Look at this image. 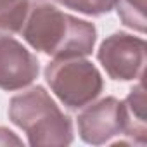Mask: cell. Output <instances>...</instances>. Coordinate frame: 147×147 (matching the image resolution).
<instances>
[{
  "label": "cell",
  "instance_id": "6da1fadb",
  "mask_svg": "<svg viewBox=\"0 0 147 147\" xmlns=\"http://www.w3.org/2000/svg\"><path fill=\"white\" fill-rule=\"evenodd\" d=\"M19 33L30 47L52 59L87 57L97 42L94 23L66 14L50 4L30 7Z\"/></svg>",
  "mask_w": 147,
  "mask_h": 147
},
{
  "label": "cell",
  "instance_id": "7a4b0ae2",
  "mask_svg": "<svg viewBox=\"0 0 147 147\" xmlns=\"http://www.w3.org/2000/svg\"><path fill=\"white\" fill-rule=\"evenodd\" d=\"M9 119L26 133L31 147H66L75 137L69 116L40 85L11 99Z\"/></svg>",
  "mask_w": 147,
  "mask_h": 147
},
{
  "label": "cell",
  "instance_id": "3957f363",
  "mask_svg": "<svg viewBox=\"0 0 147 147\" xmlns=\"http://www.w3.org/2000/svg\"><path fill=\"white\" fill-rule=\"evenodd\" d=\"M45 80L55 97L71 111L92 104L104 90L100 71L83 57L54 59L45 67Z\"/></svg>",
  "mask_w": 147,
  "mask_h": 147
},
{
  "label": "cell",
  "instance_id": "277c9868",
  "mask_svg": "<svg viewBox=\"0 0 147 147\" xmlns=\"http://www.w3.org/2000/svg\"><path fill=\"white\" fill-rule=\"evenodd\" d=\"M145 40L130 33H113L97 52V59L106 73L116 82L140 80L145 66Z\"/></svg>",
  "mask_w": 147,
  "mask_h": 147
},
{
  "label": "cell",
  "instance_id": "5b68a950",
  "mask_svg": "<svg viewBox=\"0 0 147 147\" xmlns=\"http://www.w3.org/2000/svg\"><path fill=\"white\" fill-rule=\"evenodd\" d=\"M78 133L85 144L102 145L123 133V106L116 97H106L78 114Z\"/></svg>",
  "mask_w": 147,
  "mask_h": 147
},
{
  "label": "cell",
  "instance_id": "8992f818",
  "mask_svg": "<svg viewBox=\"0 0 147 147\" xmlns=\"http://www.w3.org/2000/svg\"><path fill=\"white\" fill-rule=\"evenodd\" d=\"M38 73V59L23 43L11 36H0V88L14 92L30 87Z\"/></svg>",
  "mask_w": 147,
  "mask_h": 147
},
{
  "label": "cell",
  "instance_id": "52a82bcc",
  "mask_svg": "<svg viewBox=\"0 0 147 147\" xmlns=\"http://www.w3.org/2000/svg\"><path fill=\"white\" fill-rule=\"evenodd\" d=\"M123 106V135L133 138V142L145 145L147 140V119H145V90L140 82L128 97L121 102Z\"/></svg>",
  "mask_w": 147,
  "mask_h": 147
},
{
  "label": "cell",
  "instance_id": "ba28073f",
  "mask_svg": "<svg viewBox=\"0 0 147 147\" xmlns=\"http://www.w3.org/2000/svg\"><path fill=\"white\" fill-rule=\"evenodd\" d=\"M30 12V0H0V36L19 33Z\"/></svg>",
  "mask_w": 147,
  "mask_h": 147
},
{
  "label": "cell",
  "instance_id": "9c48e42d",
  "mask_svg": "<svg viewBox=\"0 0 147 147\" xmlns=\"http://www.w3.org/2000/svg\"><path fill=\"white\" fill-rule=\"evenodd\" d=\"M114 7L125 26L145 31V0H116Z\"/></svg>",
  "mask_w": 147,
  "mask_h": 147
},
{
  "label": "cell",
  "instance_id": "30bf717a",
  "mask_svg": "<svg viewBox=\"0 0 147 147\" xmlns=\"http://www.w3.org/2000/svg\"><path fill=\"white\" fill-rule=\"evenodd\" d=\"M67 9L78 11L87 16H102L114 9L116 0H57Z\"/></svg>",
  "mask_w": 147,
  "mask_h": 147
},
{
  "label": "cell",
  "instance_id": "8fae6325",
  "mask_svg": "<svg viewBox=\"0 0 147 147\" xmlns=\"http://www.w3.org/2000/svg\"><path fill=\"white\" fill-rule=\"evenodd\" d=\"M11 144L21 145L23 142H21L11 130H7V128H4V126H0V145H11Z\"/></svg>",
  "mask_w": 147,
  "mask_h": 147
},
{
  "label": "cell",
  "instance_id": "7c38bea8",
  "mask_svg": "<svg viewBox=\"0 0 147 147\" xmlns=\"http://www.w3.org/2000/svg\"><path fill=\"white\" fill-rule=\"evenodd\" d=\"M55 2H57V0H55Z\"/></svg>",
  "mask_w": 147,
  "mask_h": 147
}]
</instances>
